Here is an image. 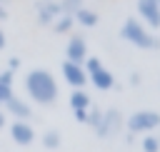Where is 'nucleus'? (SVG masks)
<instances>
[{
    "mask_svg": "<svg viewBox=\"0 0 160 152\" xmlns=\"http://www.w3.org/2000/svg\"><path fill=\"white\" fill-rule=\"evenodd\" d=\"M5 45H8V37H5V30L0 27V50H5Z\"/></svg>",
    "mask_w": 160,
    "mask_h": 152,
    "instance_id": "23",
    "label": "nucleus"
},
{
    "mask_svg": "<svg viewBox=\"0 0 160 152\" xmlns=\"http://www.w3.org/2000/svg\"><path fill=\"white\" fill-rule=\"evenodd\" d=\"M72 17H75V22H78V25H82V27H95V25H98V20H100V17H98V12H95V10H88L85 5H82Z\"/></svg>",
    "mask_w": 160,
    "mask_h": 152,
    "instance_id": "12",
    "label": "nucleus"
},
{
    "mask_svg": "<svg viewBox=\"0 0 160 152\" xmlns=\"http://www.w3.org/2000/svg\"><path fill=\"white\" fill-rule=\"evenodd\" d=\"M138 82H140V75L132 72V75H130V85H138Z\"/></svg>",
    "mask_w": 160,
    "mask_h": 152,
    "instance_id": "26",
    "label": "nucleus"
},
{
    "mask_svg": "<svg viewBox=\"0 0 160 152\" xmlns=\"http://www.w3.org/2000/svg\"><path fill=\"white\" fill-rule=\"evenodd\" d=\"M70 107L72 110H90V95L85 90H72L70 92Z\"/></svg>",
    "mask_w": 160,
    "mask_h": 152,
    "instance_id": "13",
    "label": "nucleus"
},
{
    "mask_svg": "<svg viewBox=\"0 0 160 152\" xmlns=\"http://www.w3.org/2000/svg\"><path fill=\"white\" fill-rule=\"evenodd\" d=\"M72 25H75V17H72V15H60V17L52 22V32H58V35H68V32L72 30Z\"/></svg>",
    "mask_w": 160,
    "mask_h": 152,
    "instance_id": "14",
    "label": "nucleus"
},
{
    "mask_svg": "<svg viewBox=\"0 0 160 152\" xmlns=\"http://www.w3.org/2000/svg\"><path fill=\"white\" fill-rule=\"evenodd\" d=\"M12 95H15V92H12V87H5V85L0 82V107H2V105L12 97Z\"/></svg>",
    "mask_w": 160,
    "mask_h": 152,
    "instance_id": "19",
    "label": "nucleus"
},
{
    "mask_svg": "<svg viewBox=\"0 0 160 152\" xmlns=\"http://www.w3.org/2000/svg\"><path fill=\"white\" fill-rule=\"evenodd\" d=\"M62 80L72 87V90H82L85 85H88V72L82 70V65H75V62H62Z\"/></svg>",
    "mask_w": 160,
    "mask_h": 152,
    "instance_id": "8",
    "label": "nucleus"
},
{
    "mask_svg": "<svg viewBox=\"0 0 160 152\" xmlns=\"http://www.w3.org/2000/svg\"><path fill=\"white\" fill-rule=\"evenodd\" d=\"M72 115H75L78 122H82V125L88 122V110H72Z\"/></svg>",
    "mask_w": 160,
    "mask_h": 152,
    "instance_id": "22",
    "label": "nucleus"
},
{
    "mask_svg": "<svg viewBox=\"0 0 160 152\" xmlns=\"http://www.w3.org/2000/svg\"><path fill=\"white\" fill-rule=\"evenodd\" d=\"M8 2H10V0H0V5H8Z\"/></svg>",
    "mask_w": 160,
    "mask_h": 152,
    "instance_id": "27",
    "label": "nucleus"
},
{
    "mask_svg": "<svg viewBox=\"0 0 160 152\" xmlns=\"http://www.w3.org/2000/svg\"><path fill=\"white\" fill-rule=\"evenodd\" d=\"M5 125H8V115H5V110L0 107V130H2Z\"/></svg>",
    "mask_w": 160,
    "mask_h": 152,
    "instance_id": "24",
    "label": "nucleus"
},
{
    "mask_svg": "<svg viewBox=\"0 0 160 152\" xmlns=\"http://www.w3.org/2000/svg\"><path fill=\"white\" fill-rule=\"evenodd\" d=\"M120 37L128 40L130 45L140 47V50H152V47L160 45L158 37H155V35H152L140 20H135V17H128V20L122 22V27H120Z\"/></svg>",
    "mask_w": 160,
    "mask_h": 152,
    "instance_id": "2",
    "label": "nucleus"
},
{
    "mask_svg": "<svg viewBox=\"0 0 160 152\" xmlns=\"http://www.w3.org/2000/svg\"><path fill=\"white\" fill-rule=\"evenodd\" d=\"M12 80H15V72H10V70H2L0 72V82L5 87H12Z\"/></svg>",
    "mask_w": 160,
    "mask_h": 152,
    "instance_id": "20",
    "label": "nucleus"
},
{
    "mask_svg": "<svg viewBox=\"0 0 160 152\" xmlns=\"http://www.w3.org/2000/svg\"><path fill=\"white\" fill-rule=\"evenodd\" d=\"M2 110H5V115H10L12 120H30V117H32L30 102L22 100V97H18V95H12V97L2 105Z\"/></svg>",
    "mask_w": 160,
    "mask_h": 152,
    "instance_id": "9",
    "label": "nucleus"
},
{
    "mask_svg": "<svg viewBox=\"0 0 160 152\" xmlns=\"http://www.w3.org/2000/svg\"><path fill=\"white\" fill-rule=\"evenodd\" d=\"M20 65H22V60H20V57H10L5 70H10V72H18V70H20Z\"/></svg>",
    "mask_w": 160,
    "mask_h": 152,
    "instance_id": "21",
    "label": "nucleus"
},
{
    "mask_svg": "<svg viewBox=\"0 0 160 152\" xmlns=\"http://www.w3.org/2000/svg\"><path fill=\"white\" fill-rule=\"evenodd\" d=\"M35 12H38V25H40V27H50V25L62 15L58 0H38V2H35Z\"/></svg>",
    "mask_w": 160,
    "mask_h": 152,
    "instance_id": "5",
    "label": "nucleus"
},
{
    "mask_svg": "<svg viewBox=\"0 0 160 152\" xmlns=\"http://www.w3.org/2000/svg\"><path fill=\"white\" fill-rule=\"evenodd\" d=\"M142 152H160V140L155 135H145L142 140Z\"/></svg>",
    "mask_w": 160,
    "mask_h": 152,
    "instance_id": "17",
    "label": "nucleus"
},
{
    "mask_svg": "<svg viewBox=\"0 0 160 152\" xmlns=\"http://www.w3.org/2000/svg\"><path fill=\"white\" fill-rule=\"evenodd\" d=\"M138 12L150 27H160V2L158 0H138Z\"/></svg>",
    "mask_w": 160,
    "mask_h": 152,
    "instance_id": "10",
    "label": "nucleus"
},
{
    "mask_svg": "<svg viewBox=\"0 0 160 152\" xmlns=\"http://www.w3.org/2000/svg\"><path fill=\"white\" fill-rule=\"evenodd\" d=\"M102 67V62H100V57H88L85 62H82V70L90 75V72H95V70H100Z\"/></svg>",
    "mask_w": 160,
    "mask_h": 152,
    "instance_id": "18",
    "label": "nucleus"
},
{
    "mask_svg": "<svg viewBox=\"0 0 160 152\" xmlns=\"http://www.w3.org/2000/svg\"><path fill=\"white\" fill-rule=\"evenodd\" d=\"M25 92L28 97L35 102V105H52L60 95V87H58V80L52 77L50 70L45 67H35L25 75Z\"/></svg>",
    "mask_w": 160,
    "mask_h": 152,
    "instance_id": "1",
    "label": "nucleus"
},
{
    "mask_svg": "<svg viewBox=\"0 0 160 152\" xmlns=\"http://www.w3.org/2000/svg\"><path fill=\"white\" fill-rule=\"evenodd\" d=\"M10 140L18 147H30L38 140V135H35V130H32V125L28 120H12L10 122Z\"/></svg>",
    "mask_w": 160,
    "mask_h": 152,
    "instance_id": "4",
    "label": "nucleus"
},
{
    "mask_svg": "<svg viewBox=\"0 0 160 152\" xmlns=\"http://www.w3.org/2000/svg\"><path fill=\"white\" fill-rule=\"evenodd\" d=\"M40 142H42L45 150H58V147L62 145V135H60L58 130H48V132L40 137Z\"/></svg>",
    "mask_w": 160,
    "mask_h": 152,
    "instance_id": "15",
    "label": "nucleus"
},
{
    "mask_svg": "<svg viewBox=\"0 0 160 152\" xmlns=\"http://www.w3.org/2000/svg\"><path fill=\"white\" fill-rule=\"evenodd\" d=\"M158 2H160V0H158Z\"/></svg>",
    "mask_w": 160,
    "mask_h": 152,
    "instance_id": "28",
    "label": "nucleus"
},
{
    "mask_svg": "<svg viewBox=\"0 0 160 152\" xmlns=\"http://www.w3.org/2000/svg\"><path fill=\"white\" fill-rule=\"evenodd\" d=\"M65 60L75 62V65H82L88 60V42L82 35H70V40L65 45Z\"/></svg>",
    "mask_w": 160,
    "mask_h": 152,
    "instance_id": "6",
    "label": "nucleus"
},
{
    "mask_svg": "<svg viewBox=\"0 0 160 152\" xmlns=\"http://www.w3.org/2000/svg\"><path fill=\"white\" fill-rule=\"evenodd\" d=\"M128 130L130 132H152V130H158L160 127V115L158 112H152V110H138V112H132L130 117H128Z\"/></svg>",
    "mask_w": 160,
    "mask_h": 152,
    "instance_id": "3",
    "label": "nucleus"
},
{
    "mask_svg": "<svg viewBox=\"0 0 160 152\" xmlns=\"http://www.w3.org/2000/svg\"><path fill=\"white\" fill-rule=\"evenodd\" d=\"M88 82H92V87H95V90H102V92L115 87V77H112V72L105 70V67L90 72V75H88Z\"/></svg>",
    "mask_w": 160,
    "mask_h": 152,
    "instance_id": "11",
    "label": "nucleus"
},
{
    "mask_svg": "<svg viewBox=\"0 0 160 152\" xmlns=\"http://www.w3.org/2000/svg\"><path fill=\"white\" fill-rule=\"evenodd\" d=\"M58 5H60V12L62 15H75L82 7V0H58Z\"/></svg>",
    "mask_w": 160,
    "mask_h": 152,
    "instance_id": "16",
    "label": "nucleus"
},
{
    "mask_svg": "<svg viewBox=\"0 0 160 152\" xmlns=\"http://www.w3.org/2000/svg\"><path fill=\"white\" fill-rule=\"evenodd\" d=\"M120 125H122V115L118 110H102V117L95 127V135L98 137H110L120 130Z\"/></svg>",
    "mask_w": 160,
    "mask_h": 152,
    "instance_id": "7",
    "label": "nucleus"
},
{
    "mask_svg": "<svg viewBox=\"0 0 160 152\" xmlns=\"http://www.w3.org/2000/svg\"><path fill=\"white\" fill-rule=\"evenodd\" d=\"M8 15H10L8 12V5H0V20H8Z\"/></svg>",
    "mask_w": 160,
    "mask_h": 152,
    "instance_id": "25",
    "label": "nucleus"
}]
</instances>
